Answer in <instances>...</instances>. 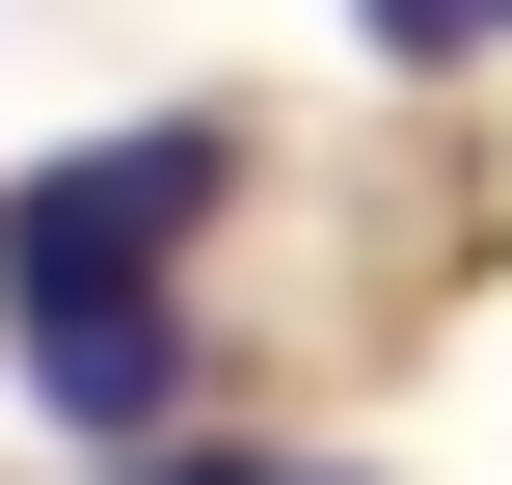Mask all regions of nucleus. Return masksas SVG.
<instances>
[{
	"label": "nucleus",
	"instance_id": "1",
	"mask_svg": "<svg viewBox=\"0 0 512 485\" xmlns=\"http://www.w3.org/2000/svg\"><path fill=\"white\" fill-rule=\"evenodd\" d=\"M216 189H243V135H216V108L81 135V162H27V189H0V297H135L162 243H216Z\"/></svg>",
	"mask_w": 512,
	"mask_h": 485
},
{
	"label": "nucleus",
	"instance_id": "3",
	"mask_svg": "<svg viewBox=\"0 0 512 485\" xmlns=\"http://www.w3.org/2000/svg\"><path fill=\"white\" fill-rule=\"evenodd\" d=\"M351 27H378V54H486L512 0H351Z\"/></svg>",
	"mask_w": 512,
	"mask_h": 485
},
{
	"label": "nucleus",
	"instance_id": "2",
	"mask_svg": "<svg viewBox=\"0 0 512 485\" xmlns=\"http://www.w3.org/2000/svg\"><path fill=\"white\" fill-rule=\"evenodd\" d=\"M27 405L54 432H162L189 405V297L135 270V297H27Z\"/></svg>",
	"mask_w": 512,
	"mask_h": 485
},
{
	"label": "nucleus",
	"instance_id": "4",
	"mask_svg": "<svg viewBox=\"0 0 512 485\" xmlns=\"http://www.w3.org/2000/svg\"><path fill=\"white\" fill-rule=\"evenodd\" d=\"M162 485H324V459H243V432H189V459H162Z\"/></svg>",
	"mask_w": 512,
	"mask_h": 485
}]
</instances>
